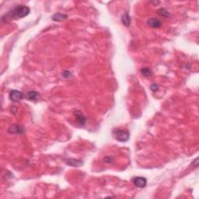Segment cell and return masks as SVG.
<instances>
[{
    "instance_id": "obj_1",
    "label": "cell",
    "mask_w": 199,
    "mask_h": 199,
    "mask_svg": "<svg viewBox=\"0 0 199 199\" xmlns=\"http://www.w3.org/2000/svg\"><path fill=\"white\" fill-rule=\"evenodd\" d=\"M30 9L27 6L20 5V6H16L12 10H10V12L7 13L6 15L2 17V22H9L10 20H16V19H20V18L25 17L30 13Z\"/></svg>"
},
{
    "instance_id": "obj_2",
    "label": "cell",
    "mask_w": 199,
    "mask_h": 199,
    "mask_svg": "<svg viewBox=\"0 0 199 199\" xmlns=\"http://www.w3.org/2000/svg\"><path fill=\"white\" fill-rule=\"evenodd\" d=\"M113 135L115 136V139L118 142H125L128 141L130 138V133L128 130H124L121 128H116L113 132Z\"/></svg>"
},
{
    "instance_id": "obj_3",
    "label": "cell",
    "mask_w": 199,
    "mask_h": 199,
    "mask_svg": "<svg viewBox=\"0 0 199 199\" xmlns=\"http://www.w3.org/2000/svg\"><path fill=\"white\" fill-rule=\"evenodd\" d=\"M9 97H10V100L13 102L17 103L20 102L21 100L25 97V95L24 94L23 92L20 90H13L10 91V95H9Z\"/></svg>"
},
{
    "instance_id": "obj_7",
    "label": "cell",
    "mask_w": 199,
    "mask_h": 199,
    "mask_svg": "<svg viewBox=\"0 0 199 199\" xmlns=\"http://www.w3.org/2000/svg\"><path fill=\"white\" fill-rule=\"evenodd\" d=\"M147 24L152 28H159L162 26V22L156 18H150L147 21Z\"/></svg>"
},
{
    "instance_id": "obj_8",
    "label": "cell",
    "mask_w": 199,
    "mask_h": 199,
    "mask_svg": "<svg viewBox=\"0 0 199 199\" xmlns=\"http://www.w3.org/2000/svg\"><path fill=\"white\" fill-rule=\"evenodd\" d=\"M67 18H68V16L66 15V14L58 13L54 14L53 16H51V20L55 22H61V21H63V20H66Z\"/></svg>"
},
{
    "instance_id": "obj_12",
    "label": "cell",
    "mask_w": 199,
    "mask_h": 199,
    "mask_svg": "<svg viewBox=\"0 0 199 199\" xmlns=\"http://www.w3.org/2000/svg\"><path fill=\"white\" fill-rule=\"evenodd\" d=\"M140 72H141V73H142V75H145V76H146V77L150 76V75L152 74V70H151L150 69H149V68H142Z\"/></svg>"
},
{
    "instance_id": "obj_5",
    "label": "cell",
    "mask_w": 199,
    "mask_h": 199,
    "mask_svg": "<svg viewBox=\"0 0 199 199\" xmlns=\"http://www.w3.org/2000/svg\"><path fill=\"white\" fill-rule=\"evenodd\" d=\"M8 132L10 134H22L24 132V128L20 124H13L9 128Z\"/></svg>"
},
{
    "instance_id": "obj_6",
    "label": "cell",
    "mask_w": 199,
    "mask_h": 199,
    "mask_svg": "<svg viewBox=\"0 0 199 199\" xmlns=\"http://www.w3.org/2000/svg\"><path fill=\"white\" fill-rule=\"evenodd\" d=\"M74 115H75L76 121H78L80 125H84L86 124V118L84 117L83 114L81 112L80 110H75L74 111Z\"/></svg>"
},
{
    "instance_id": "obj_9",
    "label": "cell",
    "mask_w": 199,
    "mask_h": 199,
    "mask_svg": "<svg viewBox=\"0 0 199 199\" xmlns=\"http://www.w3.org/2000/svg\"><path fill=\"white\" fill-rule=\"evenodd\" d=\"M66 163L69 166H75V167H79V166L83 165V161L76 160V159H69L66 160Z\"/></svg>"
},
{
    "instance_id": "obj_10",
    "label": "cell",
    "mask_w": 199,
    "mask_h": 199,
    "mask_svg": "<svg viewBox=\"0 0 199 199\" xmlns=\"http://www.w3.org/2000/svg\"><path fill=\"white\" fill-rule=\"evenodd\" d=\"M38 96H39V93L38 92L32 90L27 93V94L25 95V98L27 99L28 101H35V100H37Z\"/></svg>"
},
{
    "instance_id": "obj_13",
    "label": "cell",
    "mask_w": 199,
    "mask_h": 199,
    "mask_svg": "<svg viewBox=\"0 0 199 199\" xmlns=\"http://www.w3.org/2000/svg\"><path fill=\"white\" fill-rule=\"evenodd\" d=\"M158 14L161 16H163V17H169L170 16V14L169 12H167L165 9H160V10H157Z\"/></svg>"
},
{
    "instance_id": "obj_15",
    "label": "cell",
    "mask_w": 199,
    "mask_h": 199,
    "mask_svg": "<svg viewBox=\"0 0 199 199\" xmlns=\"http://www.w3.org/2000/svg\"><path fill=\"white\" fill-rule=\"evenodd\" d=\"M158 89H159V86H158L157 84H156V83H153V84H152L150 86V90L152 91H153V92L157 91Z\"/></svg>"
},
{
    "instance_id": "obj_14",
    "label": "cell",
    "mask_w": 199,
    "mask_h": 199,
    "mask_svg": "<svg viewBox=\"0 0 199 199\" xmlns=\"http://www.w3.org/2000/svg\"><path fill=\"white\" fill-rule=\"evenodd\" d=\"M114 160H115L114 157H112V156H106V157L104 158V161L105 163H112L113 162H114Z\"/></svg>"
},
{
    "instance_id": "obj_4",
    "label": "cell",
    "mask_w": 199,
    "mask_h": 199,
    "mask_svg": "<svg viewBox=\"0 0 199 199\" xmlns=\"http://www.w3.org/2000/svg\"><path fill=\"white\" fill-rule=\"evenodd\" d=\"M133 183L135 186L139 188H143L147 184V180L146 178H142V177H136V178H133Z\"/></svg>"
},
{
    "instance_id": "obj_11",
    "label": "cell",
    "mask_w": 199,
    "mask_h": 199,
    "mask_svg": "<svg viewBox=\"0 0 199 199\" xmlns=\"http://www.w3.org/2000/svg\"><path fill=\"white\" fill-rule=\"evenodd\" d=\"M121 22H122V24L125 27H129L131 23V18L128 13H125L123 14L122 16H121Z\"/></svg>"
}]
</instances>
